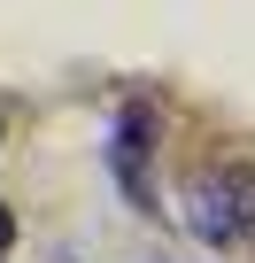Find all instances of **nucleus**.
I'll list each match as a JSON object with an SVG mask.
<instances>
[{
  "instance_id": "3",
  "label": "nucleus",
  "mask_w": 255,
  "mask_h": 263,
  "mask_svg": "<svg viewBox=\"0 0 255 263\" xmlns=\"http://www.w3.org/2000/svg\"><path fill=\"white\" fill-rule=\"evenodd\" d=\"M8 248H16V209L0 201V263H8Z\"/></svg>"
},
{
  "instance_id": "1",
  "label": "nucleus",
  "mask_w": 255,
  "mask_h": 263,
  "mask_svg": "<svg viewBox=\"0 0 255 263\" xmlns=\"http://www.w3.org/2000/svg\"><path fill=\"white\" fill-rule=\"evenodd\" d=\"M186 224L217 255L240 248V240H255V171L247 163H201L186 178Z\"/></svg>"
},
{
  "instance_id": "4",
  "label": "nucleus",
  "mask_w": 255,
  "mask_h": 263,
  "mask_svg": "<svg viewBox=\"0 0 255 263\" xmlns=\"http://www.w3.org/2000/svg\"><path fill=\"white\" fill-rule=\"evenodd\" d=\"M0 132H8V124H0Z\"/></svg>"
},
{
  "instance_id": "2",
  "label": "nucleus",
  "mask_w": 255,
  "mask_h": 263,
  "mask_svg": "<svg viewBox=\"0 0 255 263\" xmlns=\"http://www.w3.org/2000/svg\"><path fill=\"white\" fill-rule=\"evenodd\" d=\"M155 132H163V116H155L147 93L116 101V116H108V178H116V194H124V209H132V217H163V209H155V178H147Z\"/></svg>"
}]
</instances>
